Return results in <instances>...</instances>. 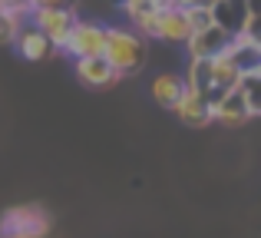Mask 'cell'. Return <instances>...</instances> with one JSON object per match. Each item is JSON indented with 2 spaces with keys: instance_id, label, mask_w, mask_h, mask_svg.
Returning <instances> with one entry per match:
<instances>
[{
  "instance_id": "6da1fadb",
  "label": "cell",
  "mask_w": 261,
  "mask_h": 238,
  "mask_svg": "<svg viewBox=\"0 0 261 238\" xmlns=\"http://www.w3.org/2000/svg\"><path fill=\"white\" fill-rule=\"evenodd\" d=\"M99 57L126 80V76H133V73H139L142 66H146L149 50H146L142 33L129 30V27H106V40H102Z\"/></svg>"
},
{
  "instance_id": "7a4b0ae2",
  "label": "cell",
  "mask_w": 261,
  "mask_h": 238,
  "mask_svg": "<svg viewBox=\"0 0 261 238\" xmlns=\"http://www.w3.org/2000/svg\"><path fill=\"white\" fill-rule=\"evenodd\" d=\"M27 20L50 40L53 50H60L80 17H76V7H33V10L27 13Z\"/></svg>"
},
{
  "instance_id": "3957f363",
  "label": "cell",
  "mask_w": 261,
  "mask_h": 238,
  "mask_svg": "<svg viewBox=\"0 0 261 238\" xmlns=\"http://www.w3.org/2000/svg\"><path fill=\"white\" fill-rule=\"evenodd\" d=\"M50 228V215L40 205H17L0 219V238H43Z\"/></svg>"
},
{
  "instance_id": "277c9868",
  "label": "cell",
  "mask_w": 261,
  "mask_h": 238,
  "mask_svg": "<svg viewBox=\"0 0 261 238\" xmlns=\"http://www.w3.org/2000/svg\"><path fill=\"white\" fill-rule=\"evenodd\" d=\"M102 40H106V27L102 23H96V20H76L70 37H66V43L60 46V50L70 53L73 60L76 57H99Z\"/></svg>"
},
{
  "instance_id": "5b68a950",
  "label": "cell",
  "mask_w": 261,
  "mask_h": 238,
  "mask_svg": "<svg viewBox=\"0 0 261 238\" xmlns=\"http://www.w3.org/2000/svg\"><path fill=\"white\" fill-rule=\"evenodd\" d=\"M208 113H212V122H222V126H228V129H235V126H242L245 119H251L248 103H245V96L238 90L212 96L208 99Z\"/></svg>"
},
{
  "instance_id": "8992f818",
  "label": "cell",
  "mask_w": 261,
  "mask_h": 238,
  "mask_svg": "<svg viewBox=\"0 0 261 238\" xmlns=\"http://www.w3.org/2000/svg\"><path fill=\"white\" fill-rule=\"evenodd\" d=\"M155 40H166V43H185L192 37V23L189 13L178 10V7H159L155 13V27H152Z\"/></svg>"
},
{
  "instance_id": "52a82bcc",
  "label": "cell",
  "mask_w": 261,
  "mask_h": 238,
  "mask_svg": "<svg viewBox=\"0 0 261 238\" xmlns=\"http://www.w3.org/2000/svg\"><path fill=\"white\" fill-rule=\"evenodd\" d=\"M228 37L231 33L225 30V27L218 23H208L202 27V30H192V37L185 40V50H189V60L192 57H215V53H222L225 46H228Z\"/></svg>"
},
{
  "instance_id": "ba28073f",
  "label": "cell",
  "mask_w": 261,
  "mask_h": 238,
  "mask_svg": "<svg viewBox=\"0 0 261 238\" xmlns=\"http://www.w3.org/2000/svg\"><path fill=\"white\" fill-rule=\"evenodd\" d=\"M172 113H175V116L185 122V126H192V129H205V126L212 122L208 99H205V96H198L195 90H189V86H185V90H182V96L175 99Z\"/></svg>"
},
{
  "instance_id": "9c48e42d",
  "label": "cell",
  "mask_w": 261,
  "mask_h": 238,
  "mask_svg": "<svg viewBox=\"0 0 261 238\" xmlns=\"http://www.w3.org/2000/svg\"><path fill=\"white\" fill-rule=\"evenodd\" d=\"M238 83H242V70L235 66V60H231L228 50L215 53L212 57V96H218V93H228V90H238Z\"/></svg>"
},
{
  "instance_id": "30bf717a",
  "label": "cell",
  "mask_w": 261,
  "mask_h": 238,
  "mask_svg": "<svg viewBox=\"0 0 261 238\" xmlns=\"http://www.w3.org/2000/svg\"><path fill=\"white\" fill-rule=\"evenodd\" d=\"M76 76L83 80L86 86H96V90L113 86V83H119V80H122L102 57H76Z\"/></svg>"
},
{
  "instance_id": "8fae6325",
  "label": "cell",
  "mask_w": 261,
  "mask_h": 238,
  "mask_svg": "<svg viewBox=\"0 0 261 238\" xmlns=\"http://www.w3.org/2000/svg\"><path fill=\"white\" fill-rule=\"evenodd\" d=\"M13 43H17V50H20V57L23 60H30V63H37V60H43V57H50V40L43 37V33L37 30V27H20V33H17V40H13Z\"/></svg>"
},
{
  "instance_id": "7c38bea8",
  "label": "cell",
  "mask_w": 261,
  "mask_h": 238,
  "mask_svg": "<svg viewBox=\"0 0 261 238\" xmlns=\"http://www.w3.org/2000/svg\"><path fill=\"white\" fill-rule=\"evenodd\" d=\"M185 90V80L178 76V73H159V76L152 80V86H149V93H152V99L159 106H166V110H172L175 99L182 96Z\"/></svg>"
},
{
  "instance_id": "4fadbf2b",
  "label": "cell",
  "mask_w": 261,
  "mask_h": 238,
  "mask_svg": "<svg viewBox=\"0 0 261 238\" xmlns=\"http://www.w3.org/2000/svg\"><path fill=\"white\" fill-rule=\"evenodd\" d=\"M185 86L189 90H195L198 96L208 99L212 93V57H192L189 60V73H185Z\"/></svg>"
},
{
  "instance_id": "5bb4252c",
  "label": "cell",
  "mask_w": 261,
  "mask_h": 238,
  "mask_svg": "<svg viewBox=\"0 0 261 238\" xmlns=\"http://www.w3.org/2000/svg\"><path fill=\"white\" fill-rule=\"evenodd\" d=\"M23 23H27V17H20V13H13V10H0V46L13 43Z\"/></svg>"
},
{
  "instance_id": "9a60e30c",
  "label": "cell",
  "mask_w": 261,
  "mask_h": 238,
  "mask_svg": "<svg viewBox=\"0 0 261 238\" xmlns=\"http://www.w3.org/2000/svg\"><path fill=\"white\" fill-rule=\"evenodd\" d=\"M189 23H192V30H202V27H208V23H215V17H212V10L208 7H189Z\"/></svg>"
},
{
  "instance_id": "2e32d148",
  "label": "cell",
  "mask_w": 261,
  "mask_h": 238,
  "mask_svg": "<svg viewBox=\"0 0 261 238\" xmlns=\"http://www.w3.org/2000/svg\"><path fill=\"white\" fill-rule=\"evenodd\" d=\"M0 10H13V13H20V17H27L30 7H27V0H0Z\"/></svg>"
},
{
  "instance_id": "e0dca14e",
  "label": "cell",
  "mask_w": 261,
  "mask_h": 238,
  "mask_svg": "<svg viewBox=\"0 0 261 238\" xmlns=\"http://www.w3.org/2000/svg\"><path fill=\"white\" fill-rule=\"evenodd\" d=\"M27 7H73V0H27Z\"/></svg>"
}]
</instances>
